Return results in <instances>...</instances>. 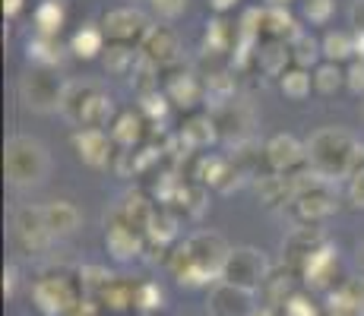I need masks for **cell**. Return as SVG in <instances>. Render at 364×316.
Masks as SVG:
<instances>
[{
	"label": "cell",
	"instance_id": "obj_1",
	"mask_svg": "<svg viewBox=\"0 0 364 316\" xmlns=\"http://www.w3.org/2000/svg\"><path fill=\"white\" fill-rule=\"evenodd\" d=\"M358 149V139L342 126H323L307 139V165L326 180L352 178V158Z\"/></svg>",
	"mask_w": 364,
	"mask_h": 316
},
{
	"label": "cell",
	"instance_id": "obj_2",
	"mask_svg": "<svg viewBox=\"0 0 364 316\" xmlns=\"http://www.w3.org/2000/svg\"><path fill=\"white\" fill-rule=\"evenodd\" d=\"M4 171L13 187H38L51 171V158H48V149L35 136L16 133L4 146Z\"/></svg>",
	"mask_w": 364,
	"mask_h": 316
},
{
	"label": "cell",
	"instance_id": "obj_3",
	"mask_svg": "<svg viewBox=\"0 0 364 316\" xmlns=\"http://www.w3.org/2000/svg\"><path fill=\"white\" fill-rule=\"evenodd\" d=\"M269 278V259L263 256L260 250L254 247H235L225 259V269H222L219 282L237 285V288H247V291H260Z\"/></svg>",
	"mask_w": 364,
	"mask_h": 316
},
{
	"label": "cell",
	"instance_id": "obj_4",
	"mask_svg": "<svg viewBox=\"0 0 364 316\" xmlns=\"http://www.w3.org/2000/svg\"><path fill=\"white\" fill-rule=\"evenodd\" d=\"M64 89L60 80L54 76L51 67H32L29 73L19 80V98L29 104L32 111H60V102H64Z\"/></svg>",
	"mask_w": 364,
	"mask_h": 316
},
{
	"label": "cell",
	"instance_id": "obj_5",
	"mask_svg": "<svg viewBox=\"0 0 364 316\" xmlns=\"http://www.w3.org/2000/svg\"><path fill=\"white\" fill-rule=\"evenodd\" d=\"M184 250H187V256H191V263L197 266L203 276L213 278V282L222 278L225 259H228V253H232L225 237L215 234V231H197V234H191L184 241Z\"/></svg>",
	"mask_w": 364,
	"mask_h": 316
},
{
	"label": "cell",
	"instance_id": "obj_6",
	"mask_svg": "<svg viewBox=\"0 0 364 316\" xmlns=\"http://www.w3.org/2000/svg\"><path fill=\"white\" fill-rule=\"evenodd\" d=\"M32 300L45 316H70L73 307L80 304V291H76L73 278L67 276H45L32 288Z\"/></svg>",
	"mask_w": 364,
	"mask_h": 316
},
{
	"label": "cell",
	"instance_id": "obj_7",
	"mask_svg": "<svg viewBox=\"0 0 364 316\" xmlns=\"http://www.w3.org/2000/svg\"><path fill=\"white\" fill-rule=\"evenodd\" d=\"M149 19L136 6H117L102 16V32L111 45H143V38L149 35Z\"/></svg>",
	"mask_w": 364,
	"mask_h": 316
},
{
	"label": "cell",
	"instance_id": "obj_8",
	"mask_svg": "<svg viewBox=\"0 0 364 316\" xmlns=\"http://www.w3.org/2000/svg\"><path fill=\"white\" fill-rule=\"evenodd\" d=\"M206 310L209 316H257V300H254V291H247V288L215 282L209 288Z\"/></svg>",
	"mask_w": 364,
	"mask_h": 316
},
{
	"label": "cell",
	"instance_id": "obj_9",
	"mask_svg": "<svg viewBox=\"0 0 364 316\" xmlns=\"http://www.w3.org/2000/svg\"><path fill=\"white\" fill-rule=\"evenodd\" d=\"M13 234H16V244L26 253H45L54 241V234L45 224V212L35 206H26L16 212V219H13Z\"/></svg>",
	"mask_w": 364,
	"mask_h": 316
},
{
	"label": "cell",
	"instance_id": "obj_10",
	"mask_svg": "<svg viewBox=\"0 0 364 316\" xmlns=\"http://www.w3.org/2000/svg\"><path fill=\"white\" fill-rule=\"evenodd\" d=\"M263 158L272 174H291L307 161V146H301L289 133H276L269 143L263 146Z\"/></svg>",
	"mask_w": 364,
	"mask_h": 316
},
{
	"label": "cell",
	"instance_id": "obj_11",
	"mask_svg": "<svg viewBox=\"0 0 364 316\" xmlns=\"http://www.w3.org/2000/svg\"><path fill=\"white\" fill-rule=\"evenodd\" d=\"M70 143H73L80 161L89 168H108L114 161V139L105 130H76Z\"/></svg>",
	"mask_w": 364,
	"mask_h": 316
},
{
	"label": "cell",
	"instance_id": "obj_12",
	"mask_svg": "<svg viewBox=\"0 0 364 316\" xmlns=\"http://www.w3.org/2000/svg\"><path fill=\"white\" fill-rule=\"evenodd\" d=\"M105 247H108L111 259H117V263H130V259H136L139 253L146 247V234L136 228H130V224L124 222H108V231H105Z\"/></svg>",
	"mask_w": 364,
	"mask_h": 316
},
{
	"label": "cell",
	"instance_id": "obj_13",
	"mask_svg": "<svg viewBox=\"0 0 364 316\" xmlns=\"http://www.w3.org/2000/svg\"><path fill=\"white\" fill-rule=\"evenodd\" d=\"M139 54H143L146 60L156 63L159 70L171 67V63H178V58H181L178 35L168 29V26H152L149 35L143 38V45H139Z\"/></svg>",
	"mask_w": 364,
	"mask_h": 316
},
{
	"label": "cell",
	"instance_id": "obj_14",
	"mask_svg": "<svg viewBox=\"0 0 364 316\" xmlns=\"http://www.w3.org/2000/svg\"><path fill=\"white\" fill-rule=\"evenodd\" d=\"M326 244L323 231L314 228V224H304V228H295L289 234V241H285V263L291 266V269H301V266L307 263V256H314L320 247Z\"/></svg>",
	"mask_w": 364,
	"mask_h": 316
},
{
	"label": "cell",
	"instance_id": "obj_15",
	"mask_svg": "<svg viewBox=\"0 0 364 316\" xmlns=\"http://www.w3.org/2000/svg\"><path fill=\"white\" fill-rule=\"evenodd\" d=\"M291 206H295V219L301 224H320L336 212V200L326 187L323 190H307V193H301Z\"/></svg>",
	"mask_w": 364,
	"mask_h": 316
},
{
	"label": "cell",
	"instance_id": "obj_16",
	"mask_svg": "<svg viewBox=\"0 0 364 316\" xmlns=\"http://www.w3.org/2000/svg\"><path fill=\"white\" fill-rule=\"evenodd\" d=\"M254 190H257V196H260V202H266V206H285V202L298 200L295 180H291L289 174H263V178L254 180Z\"/></svg>",
	"mask_w": 364,
	"mask_h": 316
},
{
	"label": "cell",
	"instance_id": "obj_17",
	"mask_svg": "<svg viewBox=\"0 0 364 316\" xmlns=\"http://www.w3.org/2000/svg\"><path fill=\"white\" fill-rule=\"evenodd\" d=\"M152 215H156V206H152L143 193H127L121 202H117V209H114V215H111V219L130 224V228H136V231H143V234H146Z\"/></svg>",
	"mask_w": 364,
	"mask_h": 316
},
{
	"label": "cell",
	"instance_id": "obj_18",
	"mask_svg": "<svg viewBox=\"0 0 364 316\" xmlns=\"http://www.w3.org/2000/svg\"><path fill=\"white\" fill-rule=\"evenodd\" d=\"M215 126H219V136L235 139V143L241 146L244 136H247V130H250V111L237 102L219 104V111H215Z\"/></svg>",
	"mask_w": 364,
	"mask_h": 316
},
{
	"label": "cell",
	"instance_id": "obj_19",
	"mask_svg": "<svg viewBox=\"0 0 364 316\" xmlns=\"http://www.w3.org/2000/svg\"><path fill=\"white\" fill-rule=\"evenodd\" d=\"M41 212H45V224L54 237L73 234L82 222L80 209H76L73 202H64V200H54V202H48V206H41Z\"/></svg>",
	"mask_w": 364,
	"mask_h": 316
},
{
	"label": "cell",
	"instance_id": "obj_20",
	"mask_svg": "<svg viewBox=\"0 0 364 316\" xmlns=\"http://www.w3.org/2000/svg\"><path fill=\"white\" fill-rule=\"evenodd\" d=\"M336 266H339V259H336V250L330 247V244H323L314 256H307V263L301 266V276H304L307 285H330V278L336 276Z\"/></svg>",
	"mask_w": 364,
	"mask_h": 316
},
{
	"label": "cell",
	"instance_id": "obj_21",
	"mask_svg": "<svg viewBox=\"0 0 364 316\" xmlns=\"http://www.w3.org/2000/svg\"><path fill=\"white\" fill-rule=\"evenodd\" d=\"M111 117H114V102H111V95L99 86V89L92 92V98L82 104V111H80V117H76V124H80L82 130H102V126L108 124Z\"/></svg>",
	"mask_w": 364,
	"mask_h": 316
},
{
	"label": "cell",
	"instance_id": "obj_22",
	"mask_svg": "<svg viewBox=\"0 0 364 316\" xmlns=\"http://www.w3.org/2000/svg\"><path fill=\"white\" fill-rule=\"evenodd\" d=\"M181 139H184L191 149H206L219 139V126H215V117L209 114H193L187 117L184 126H181Z\"/></svg>",
	"mask_w": 364,
	"mask_h": 316
},
{
	"label": "cell",
	"instance_id": "obj_23",
	"mask_svg": "<svg viewBox=\"0 0 364 316\" xmlns=\"http://www.w3.org/2000/svg\"><path fill=\"white\" fill-rule=\"evenodd\" d=\"M165 95H168V102L178 104V108H193L203 98V82L197 80V73H174L171 80H168Z\"/></svg>",
	"mask_w": 364,
	"mask_h": 316
},
{
	"label": "cell",
	"instance_id": "obj_24",
	"mask_svg": "<svg viewBox=\"0 0 364 316\" xmlns=\"http://www.w3.org/2000/svg\"><path fill=\"white\" fill-rule=\"evenodd\" d=\"M174 241H178V215H174L171 209H156L149 228H146V244H152V247H159V250H168Z\"/></svg>",
	"mask_w": 364,
	"mask_h": 316
},
{
	"label": "cell",
	"instance_id": "obj_25",
	"mask_svg": "<svg viewBox=\"0 0 364 316\" xmlns=\"http://www.w3.org/2000/svg\"><path fill=\"white\" fill-rule=\"evenodd\" d=\"M111 139H114V146H121V149H133V146L143 139V114H136V111L117 114L114 124H111Z\"/></svg>",
	"mask_w": 364,
	"mask_h": 316
},
{
	"label": "cell",
	"instance_id": "obj_26",
	"mask_svg": "<svg viewBox=\"0 0 364 316\" xmlns=\"http://www.w3.org/2000/svg\"><path fill=\"white\" fill-rule=\"evenodd\" d=\"M241 35V29H235L232 23H225V19H213L206 29V41H203V54H225L235 48V38Z\"/></svg>",
	"mask_w": 364,
	"mask_h": 316
},
{
	"label": "cell",
	"instance_id": "obj_27",
	"mask_svg": "<svg viewBox=\"0 0 364 316\" xmlns=\"http://www.w3.org/2000/svg\"><path fill=\"white\" fill-rule=\"evenodd\" d=\"M263 32L266 38L272 41H285V38H295L298 29H295V19L285 6H266L263 10Z\"/></svg>",
	"mask_w": 364,
	"mask_h": 316
},
{
	"label": "cell",
	"instance_id": "obj_28",
	"mask_svg": "<svg viewBox=\"0 0 364 316\" xmlns=\"http://www.w3.org/2000/svg\"><path fill=\"white\" fill-rule=\"evenodd\" d=\"M291 60V48L285 41H266V45L257 48V63H260L263 73L269 76H282L285 73V63Z\"/></svg>",
	"mask_w": 364,
	"mask_h": 316
},
{
	"label": "cell",
	"instance_id": "obj_29",
	"mask_svg": "<svg viewBox=\"0 0 364 316\" xmlns=\"http://www.w3.org/2000/svg\"><path fill=\"white\" fill-rule=\"evenodd\" d=\"M105 32H102V26H82L80 32L73 35V41H70V51L76 54V58H82V60H92V58H99V54H105Z\"/></svg>",
	"mask_w": 364,
	"mask_h": 316
},
{
	"label": "cell",
	"instance_id": "obj_30",
	"mask_svg": "<svg viewBox=\"0 0 364 316\" xmlns=\"http://www.w3.org/2000/svg\"><path fill=\"white\" fill-rule=\"evenodd\" d=\"M95 300H99L105 310H114V313L130 310V307H136V285H130V282H121V278H114V282L105 288V291H102Z\"/></svg>",
	"mask_w": 364,
	"mask_h": 316
},
{
	"label": "cell",
	"instance_id": "obj_31",
	"mask_svg": "<svg viewBox=\"0 0 364 316\" xmlns=\"http://www.w3.org/2000/svg\"><path fill=\"white\" fill-rule=\"evenodd\" d=\"M99 89V82H67L64 89V102H60V114L67 117V121L76 124V117H80L82 104L92 98V92Z\"/></svg>",
	"mask_w": 364,
	"mask_h": 316
},
{
	"label": "cell",
	"instance_id": "obj_32",
	"mask_svg": "<svg viewBox=\"0 0 364 316\" xmlns=\"http://www.w3.org/2000/svg\"><path fill=\"white\" fill-rule=\"evenodd\" d=\"M60 26H64V6H60V0H41L38 10H35V29H38V35L58 38Z\"/></svg>",
	"mask_w": 364,
	"mask_h": 316
},
{
	"label": "cell",
	"instance_id": "obj_33",
	"mask_svg": "<svg viewBox=\"0 0 364 316\" xmlns=\"http://www.w3.org/2000/svg\"><path fill=\"white\" fill-rule=\"evenodd\" d=\"M320 48H323V58L330 63H342L358 51V41H355L348 32H330L323 41H320Z\"/></svg>",
	"mask_w": 364,
	"mask_h": 316
},
{
	"label": "cell",
	"instance_id": "obj_34",
	"mask_svg": "<svg viewBox=\"0 0 364 316\" xmlns=\"http://www.w3.org/2000/svg\"><path fill=\"white\" fill-rule=\"evenodd\" d=\"M289 48H291V63L301 67V70H311L314 63H317L320 54H323V48H320L307 32H298L295 38L289 41Z\"/></svg>",
	"mask_w": 364,
	"mask_h": 316
},
{
	"label": "cell",
	"instance_id": "obj_35",
	"mask_svg": "<svg viewBox=\"0 0 364 316\" xmlns=\"http://www.w3.org/2000/svg\"><path fill=\"white\" fill-rule=\"evenodd\" d=\"M263 294H266V304L282 310V307L295 298V291H291V272H279V276L269 272V278H266V285H263Z\"/></svg>",
	"mask_w": 364,
	"mask_h": 316
},
{
	"label": "cell",
	"instance_id": "obj_36",
	"mask_svg": "<svg viewBox=\"0 0 364 316\" xmlns=\"http://www.w3.org/2000/svg\"><path fill=\"white\" fill-rule=\"evenodd\" d=\"M279 86H282V92L291 98V102H301V98L311 95V86H314V76L311 70H285L282 76H279Z\"/></svg>",
	"mask_w": 364,
	"mask_h": 316
},
{
	"label": "cell",
	"instance_id": "obj_37",
	"mask_svg": "<svg viewBox=\"0 0 364 316\" xmlns=\"http://www.w3.org/2000/svg\"><path fill=\"white\" fill-rule=\"evenodd\" d=\"M102 60H105V70H108V73L124 76L127 70L136 67L139 58L133 54V45H111V41H108V48H105Z\"/></svg>",
	"mask_w": 364,
	"mask_h": 316
},
{
	"label": "cell",
	"instance_id": "obj_38",
	"mask_svg": "<svg viewBox=\"0 0 364 316\" xmlns=\"http://www.w3.org/2000/svg\"><path fill=\"white\" fill-rule=\"evenodd\" d=\"M29 60L35 67H51L54 63H60V45L58 38H48V35H35L29 41Z\"/></svg>",
	"mask_w": 364,
	"mask_h": 316
},
{
	"label": "cell",
	"instance_id": "obj_39",
	"mask_svg": "<svg viewBox=\"0 0 364 316\" xmlns=\"http://www.w3.org/2000/svg\"><path fill=\"white\" fill-rule=\"evenodd\" d=\"M111 282H114V276L108 269H102V266H82L80 269V288L86 298H99Z\"/></svg>",
	"mask_w": 364,
	"mask_h": 316
},
{
	"label": "cell",
	"instance_id": "obj_40",
	"mask_svg": "<svg viewBox=\"0 0 364 316\" xmlns=\"http://www.w3.org/2000/svg\"><path fill=\"white\" fill-rule=\"evenodd\" d=\"M133 73V86H136L139 95H149V92H159V67L152 60H146L143 54H139L136 67L130 70Z\"/></svg>",
	"mask_w": 364,
	"mask_h": 316
},
{
	"label": "cell",
	"instance_id": "obj_41",
	"mask_svg": "<svg viewBox=\"0 0 364 316\" xmlns=\"http://www.w3.org/2000/svg\"><path fill=\"white\" fill-rule=\"evenodd\" d=\"M342 82H346V73H342L339 70V63H320L317 70H314V89H317V92H323V95H333L336 89L342 86Z\"/></svg>",
	"mask_w": 364,
	"mask_h": 316
},
{
	"label": "cell",
	"instance_id": "obj_42",
	"mask_svg": "<svg viewBox=\"0 0 364 316\" xmlns=\"http://www.w3.org/2000/svg\"><path fill=\"white\" fill-rule=\"evenodd\" d=\"M165 307V291L156 282H139L136 285V310H143V316L156 313Z\"/></svg>",
	"mask_w": 364,
	"mask_h": 316
},
{
	"label": "cell",
	"instance_id": "obj_43",
	"mask_svg": "<svg viewBox=\"0 0 364 316\" xmlns=\"http://www.w3.org/2000/svg\"><path fill=\"white\" fill-rule=\"evenodd\" d=\"M168 95L165 92H149V95H139V114L149 117V121H162L168 114Z\"/></svg>",
	"mask_w": 364,
	"mask_h": 316
},
{
	"label": "cell",
	"instance_id": "obj_44",
	"mask_svg": "<svg viewBox=\"0 0 364 316\" xmlns=\"http://www.w3.org/2000/svg\"><path fill=\"white\" fill-rule=\"evenodd\" d=\"M304 16L311 23H326L333 16V0H304Z\"/></svg>",
	"mask_w": 364,
	"mask_h": 316
},
{
	"label": "cell",
	"instance_id": "obj_45",
	"mask_svg": "<svg viewBox=\"0 0 364 316\" xmlns=\"http://www.w3.org/2000/svg\"><path fill=\"white\" fill-rule=\"evenodd\" d=\"M184 6H187V0H152V10L162 19H178L184 13Z\"/></svg>",
	"mask_w": 364,
	"mask_h": 316
},
{
	"label": "cell",
	"instance_id": "obj_46",
	"mask_svg": "<svg viewBox=\"0 0 364 316\" xmlns=\"http://www.w3.org/2000/svg\"><path fill=\"white\" fill-rule=\"evenodd\" d=\"M348 202H352L355 209H364V171L348 178Z\"/></svg>",
	"mask_w": 364,
	"mask_h": 316
},
{
	"label": "cell",
	"instance_id": "obj_47",
	"mask_svg": "<svg viewBox=\"0 0 364 316\" xmlns=\"http://www.w3.org/2000/svg\"><path fill=\"white\" fill-rule=\"evenodd\" d=\"M346 86L352 89V92H364V60H355L352 67L346 70Z\"/></svg>",
	"mask_w": 364,
	"mask_h": 316
},
{
	"label": "cell",
	"instance_id": "obj_48",
	"mask_svg": "<svg viewBox=\"0 0 364 316\" xmlns=\"http://www.w3.org/2000/svg\"><path fill=\"white\" fill-rule=\"evenodd\" d=\"M282 310H285V316H317V310L311 307V300L301 298V294H295V298H291Z\"/></svg>",
	"mask_w": 364,
	"mask_h": 316
},
{
	"label": "cell",
	"instance_id": "obj_49",
	"mask_svg": "<svg viewBox=\"0 0 364 316\" xmlns=\"http://www.w3.org/2000/svg\"><path fill=\"white\" fill-rule=\"evenodd\" d=\"M352 26L358 35H364V0H355L352 4Z\"/></svg>",
	"mask_w": 364,
	"mask_h": 316
},
{
	"label": "cell",
	"instance_id": "obj_50",
	"mask_svg": "<svg viewBox=\"0 0 364 316\" xmlns=\"http://www.w3.org/2000/svg\"><path fill=\"white\" fill-rule=\"evenodd\" d=\"M13 288H16V269H13V266H6V272H4V291H6V298H13Z\"/></svg>",
	"mask_w": 364,
	"mask_h": 316
},
{
	"label": "cell",
	"instance_id": "obj_51",
	"mask_svg": "<svg viewBox=\"0 0 364 316\" xmlns=\"http://www.w3.org/2000/svg\"><path fill=\"white\" fill-rule=\"evenodd\" d=\"M23 4H26V0H4V13H6V16H16V13L23 10Z\"/></svg>",
	"mask_w": 364,
	"mask_h": 316
},
{
	"label": "cell",
	"instance_id": "obj_52",
	"mask_svg": "<svg viewBox=\"0 0 364 316\" xmlns=\"http://www.w3.org/2000/svg\"><path fill=\"white\" fill-rule=\"evenodd\" d=\"M209 4H213V10H215V13H225V10H232L237 0H209Z\"/></svg>",
	"mask_w": 364,
	"mask_h": 316
},
{
	"label": "cell",
	"instance_id": "obj_53",
	"mask_svg": "<svg viewBox=\"0 0 364 316\" xmlns=\"http://www.w3.org/2000/svg\"><path fill=\"white\" fill-rule=\"evenodd\" d=\"M358 51H361V60H364V35H358Z\"/></svg>",
	"mask_w": 364,
	"mask_h": 316
},
{
	"label": "cell",
	"instance_id": "obj_54",
	"mask_svg": "<svg viewBox=\"0 0 364 316\" xmlns=\"http://www.w3.org/2000/svg\"><path fill=\"white\" fill-rule=\"evenodd\" d=\"M289 0H269V6H285Z\"/></svg>",
	"mask_w": 364,
	"mask_h": 316
}]
</instances>
